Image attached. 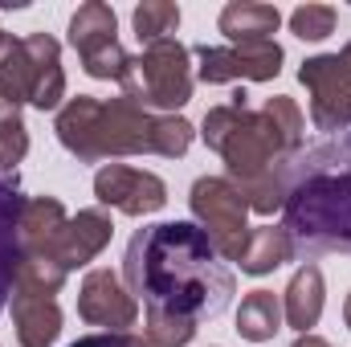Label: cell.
I'll use <instances>...</instances> for the list:
<instances>
[{
	"instance_id": "cell-23",
	"label": "cell",
	"mask_w": 351,
	"mask_h": 347,
	"mask_svg": "<svg viewBox=\"0 0 351 347\" xmlns=\"http://www.w3.org/2000/svg\"><path fill=\"white\" fill-rule=\"evenodd\" d=\"M70 347H152L147 335H131V331H102V335H86Z\"/></svg>"
},
{
	"instance_id": "cell-3",
	"label": "cell",
	"mask_w": 351,
	"mask_h": 347,
	"mask_svg": "<svg viewBox=\"0 0 351 347\" xmlns=\"http://www.w3.org/2000/svg\"><path fill=\"white\" fill-rule=\"evenodd\" d=\"M306 119L294 106V98L278 94L262 110L245 106V94H233V102L213 106L204 115V143L221 152L237 188H250L265 176L282 172L302 152Z\"/></svg>"
},
{
	"instance_id": "cell-16",
	"label": "cell",
	"mask_w": 351,
	"mask_h": 347,
	"mask_svg": "<svg viewBox=\"0 0 351 347\" xmlns=\"http://www.w3.org/2000/svg\"><path fill=\"white\" fill-rule=\"evenodd\" d=\"M319 315H323V270L306 261V265L290 278V286H286L282 319H286L294 331L311 335V327L319 323Z\"/></svg>"
},
{
	"instance_id": "cell-12",
	"label": "cell",
	"mask_w": 351,
	"mask_h": 347,
	"mask_svg": "<svg viewBox=\"0 0 351 347\" xmlns=\"http://www.w3.org/2000/svg\"><path fill=\"white\" fill-rule=\"evenodd\" d=\"M110 217L102 213V208H86V213H78V217H70L66 225H62V233L53 237V246L45 250V258L58 261L66 274L74 270V265H86L94 261L102 250H106V241H110Z\"/></svg>"
},
{
	"instance_id": "cell-11",
	"label": "cell",
	"mask_w": 351,
	"mask_h": 347,
	"mask_svg": "<svg viewBox=\"0 0 351 347\" xmlns=\"http://www.w3.org/2000/svg\"><path fill=\"white\" fill-rule=\"evenodd\" d=\"M78 315L90 327H106V331H127L139 319V307L131 298V290H123L114 270H90L78 294Z\"/></svg>"
},
{
	"instance_id": "cell-1",
	"label": "cell",
	"mask_w": 351,
	"mask_h": 347,
	"mask_svg": "<svg viewBox=\"0 0 351 347\" xmlns=\"http://www.w3.org/2000/svg\"><path fill=\"white\" fill-rule=\"evenodd\" d=\"M217 258L221 254L213 250L204 229L188 221H168V225L139 229L127 241L123 278L131 294L143 298L147 311L176 315L200 327L204 319H217L237 294L233 274Z\"/></svg>"
},
{
	"instance_id": "cell-6",
	"label": "cell",
	"mask_w": 351,
	"mask_h": 347,
	"mask_svg": "<svg viewBox=\"0 0 351 347\" xmlns=\"http://www.w3.org/2000/svg\"><path fill=\"white\" fill-rule=\"evenodd\" d=\"M192 213L204 225V233H208V241L221 258L229 261L241 258V250L250 241V225H245L250 200L241 196V188L233 180H221V176L196 180L192 184Z\"/></svg>"
},
{
	"instance_id": "cell-10",
	"label": "cell",
	"mask_w": 351,
	"mask_h": 347,
	"mask_svg": "<svg viewBox=\"0 0 351 347\" xmlns=\"http://www.w3.org/2000/svg\"><path fill=\"white\" fill-rule=\"evenodd\" d=\"M94 196L127 217H147L168 204V188L160 176L143 172V168H127V164H106L94 176Z\"/></svg>"
},
{
	"instance_id": "cell-7",
	"label": "cell",
	"mask_w": 351,
	"mask_h": 347,
	"mask_svg": "<svg viewBox=\"0 0 351 347\" xmlns=\"http://www.w3.org/2000/svg\"><path fill=\"white\" fill-rule=\"evenodd\" d=\"M70 45L78 49V58H82L90 78H106V82L123 86V78L131 70V53H123V45L114 37V8L110 4L90 0V4H82L74 12V21H70Z\"/></svg>"
},
{
	"instance_id": "cell-8",
	"label": "cell",
	"mask_w": 351,
	"mask_h": 347,
	"mask_svg": "<svg viewBox=\"0 0 351 347\" xmlns=\"http://www.w3.org/2000/svg\"><path fill=\"white\" fill-rule=\"evenodd\" d=\"M302 86L311 90V123L319 131H343L351 127V70L339 53H323L302 62Z\"/></svg>"
},
{
	"instance_id": "cell-14",
	"label": "cell",
	"mask_w": 351,
	"mask_h": 347,
	"mask_svg": "<svg viewBox=\"0 0 351 347\" xmlns=\"http://www.w3.org/2000/svg\"><path fill=\"white\" fill-rule=\"evenodd\" d=\"M221 33L233 41V45H262L274 41L278 25H282V12L274 4H254V0H233L221 8Z\"/></svg>"
},
{
	"instance_id": "cell-20",
	"label": "cell",
	"mask_w": 351,
	"mask_h": 347,
	"mask_svg": "<svg viewBox=\"0 0 351 347\" xmlns=\"http://www.w3.org/2000/svg\"><path fill=\"white\" fill-rule=\"evenodd\" d=\"M29 152V135L21 123V110H4L0 115V176H8Z\"/></svg>"
},
{
	"instance_id": "cell-4",
	"label": "cell",
	"mask_w": 351,
	"mask_h": 347,
	"mask_svg": "<svg viewBox=\"0 0 351 347\" xmlns=\"http://www.w3.org/2000/svg\"><path fill=\"white\" fill-rule=\"evenodd\" d=\"M152 127H156V115H147L131 98L98 102L90 94H78L58 110V139L82 164L152 152Z\"/></svg>"
},
{
	"instance_id": "cell-19",
	"label": "cell",
	"mask_w": 351,
	"mask_h": 347,
	"mask_svg": "<svg viewBox=\"0 0 351 347\" xmlns=\"http://www.w3.org/2000/svg\"><path fill=\"white\" fill-rule=\"evenodd\" d=\"M135 37L143 45H156V41H168L176 29H180V8L172 0H147L135 8Z\"/></svg>"
},
{
	"instance_id": "cell-5",
	"label": "cell",
	"mask_w": 351,
	"mask_h": 347,
	"mask_svg": "<svg viewBox=\"0 0 351 347\" xmlns=\"http://www.w3.org/2000/svg\"><path fill=\"white\" fill-rule=\"evenodd\" d=\"M123 98L139 102L143 110H176L192 98V70H188V49L168 37L156 45H143L139 58H131V70L123 78Z\"/></svg>"
},
{
	"instance_id": "cell-2",
	"label": "cell",
	"mask_w": 351,
	"mask_h": 347,
	"mask_svg": "<svg viewBox=\"0 0 351 347\" xmlns=\"http://www.w3.org/2000/svg\"><path fill=\"white\" fill-rule=\"evenodd\" d=\"M286 221L294 254H351V127L298 152L286 168Z\"/></svg>"
},
{
	"instance_id": "cell-25",
	"label": "cell",
	"mask_w": 351,
	"mask_h": 347,
	"mask_svg": "<svg viewBox=\"0 0 351 347\" xmlns=\"http://www.w3.org/2000/svg\"><path fill=\"white\" fill-rule=\"evenodd\" d=\"M339 58H343V66H348V70H351V41H348V49H343Z\"/></svg>"
},
{
	"instance_id": "cell-18",
	"label": "cell",
	"mask_w": 351,
	"mask_h": 347,
	"mask_svg": "<svg viewBox=\"0 0 351 347\" xmlns=\"http://www.w3.org/2000/svg\"><path fill=\"white\" fill-rule=\"evenodd\" d=\"M278 327H282V302L269 290H254V294L241 298V307H237V331H241V339L265 344V339H274Z\"/></svg>"
},
{
	"instance_id": "cell-15",
	"label": "cell",
	"mask_w": 351,
	"mask_h": 347,
	"mask_svg": "<svg viewBox=\"0 0 351 347\" xmlns=\"http://www.w3.org/2000/svg\"><path fill=\"white\" fill-rule=\"evenodd\" d=\"M12 327H16L21 347H49L62 331V311L53 298L12 294Z\"/></svg>"
},
{
	"instance_id": "cell-13",
	"label": "cell",
	"mask_w": 351,
	"mask_h": 347,
	"mask_svg": "<svg viewBox=\"0 0 351 347\" xmlns=\"http://www.w3.org/2000/svg\"><path fill=\"white\" fill-rule=\"evenodd\" d=\"M21 213L25 196L16 188V176H0V307L8 302L16 286V265H21Z\"/></svg>"
},
{
	"instance_id": "cell-26",
	"label": "cell",
	"mask_w": 351,
	"mask_h": 347,
	"mask_svg": "<svg viewBox=\"0 0 351 347\" xmlns=\"http://www.w3.org/2000/svg\"><path fill=\"white\" fill-rule=\"evenodd\" d=\"M343 315H348V327H351V294H348V307H343Z\"/></svg>"
},
{
	"instance_id": "cell-24",
	"label": "cell",
	"mask_w": 351,
	"mask_h": 347,
	"mask_svg": "<svg viewBox=\"0 0 351 347\" xmlns=\"http://www.w3.org/2000/svg\"><path fill=\"white\" fill-rule=\"evenodd\" d=\"M294 347H331V344H327V339H319V335H298Z\"/></svg>"
},
{
	"instance_id": "cell-9",
	"label": "cell",
	"mask_w": 351,
	"mask_h": 347,
	"mask_svg": "<svg viewBox=\"0 0 351 347\" xmlns=\"http://www.w3.org/2000/svg\"><path fill=\"white\" fill-rule=\"evenodd\" d=\"M196 62H200V78L213 82V86H217V82H237V78L269 82V78H278V70H282V49H278V41L229 45V49L196 45Z\"/></svg>"
},
{
	"instance_id": "cell-17",
	"label": "cell",
	"mask_w": 351,
	"mask_h": 347,
	"mask_svg": "<svg viewBox=\"0 0 351 347\" xmlns=\"http://www.w3.org/2000/svg\"><path fill=\"white\" fill-rule=\"evenodd\" d=\"M290 258H294L290 233L282 225H262V229H250V241H245L237 265L245 274H269V270H278L282 261H290Z\"/></svg>"
},
{
	"instance_id": "cell-22",
	"label": "cell",
	"mask_w": 351,
	"mask_h": 347,
	"mask_svg": "<svg viewBox=\"0 0 351 347\" xmlns=\"http://www.w3.org/2000/svg\"><path fill=\"white\" fill-rule=\"evenodd\" d=\"M192 143V127L176 115H160L152 127V152L156 156H184Z\"/></svg>"
},
{
	"instance_id": "cell-21",
	"label": "cell",
	"mask_w": 351,
	"mask_h": 347,
	"mask_svg": "<svg viewBox=\"0 0 351 347\" xmlns=\"http://www.w3.org/2000/svg\"><path fill=\"white\" fill-rule=\"evenodd\" d=\"M290 29L302 41H323L335 33V8L331 4H302L290 12Z\"/></svg>"
},
{
	"instance_id": "cell-27",
	"label": "cell",
	"mask_w": 351,
	"mask_h": 347,
	"mask_svg": "<svg viewBox=\"0 0 351 347\" xmlns=\"http://www.w3.org/2000/svg\"><path fill=\"white\" fill-rule=\"evenodd\" d=\"M4 110H12V106H8V102H4V98H0V115H4Z\"/></svg>"
}]
</instances>
